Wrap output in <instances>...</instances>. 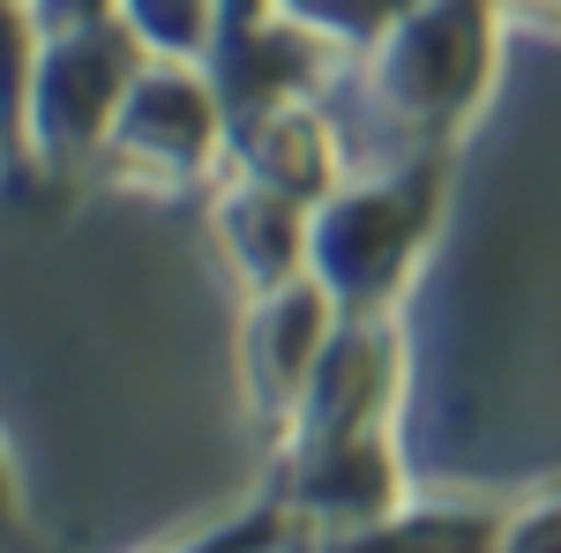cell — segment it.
<instances>
[{
	"label": "cell",
	"instance_id": "6da1fadb",
	"mask_svg": "<svg viewBox=\"0 0 561 553\" xmlns=\"http://www.w3.org/2000/svg\"><path fill=\"white\" fill-rule=\"evenodd\" d=\"M442 180H449L442 150H420L389 180H367V187L337 180L307 210V277L337 299L345 322H382L404 299L434 224H442Z\"/></svg>",
	"mask_w": 561,
	"mask_h": 553
},
{
	"label": "cell",
	"instance_id": "7a4b0ae2",
	"mask_svg": "<svg viewBox=\"0 0 561 553\" xmlns=\"http://www.w3.org/2000/svg\"><path fill=\"white\" fill-rule=\"evenodd\" d=\"M502 0H404L367 45V97L420 150H449L494 83Z\"/></svg>",
	"mask_w": 561,
	"mask_h": 553
},
{
	"label": "cell",
	"instance_id": "3957f363",
	"mask_svg": "<svg viewBox=\"0 0 561 553\" xmlns=\"http://www.w3.org/2000/svg\"><path fill=\"white\" fill-rule=\"evenodd\" d=\"M142 60H150V45L135 38V23L121 8L45 23L31 83H23V142L45 165H68V172L98 165L105 128H113V113H121Z\"/></svg>",
	"mask_w": 561,
	"mask_h": 553
},
{
	"label": "cell",
	"instance_id": "277c9868",
	"mask_svg": "<svg viewBox=\"0 0 561 553\" xmlns=\"http://www.w3.org/2000/svg\"><path fill=\"white\" fill-rule=\"evenodd\" d=\"M217 150H225V97H217V83L180 68V60H142L128 97H121V113H113V128H105L98 165L121 172L142 195H173V187L210 180Z\"/></svg>",
	"mask_w": 561,
	"mask_h": 553
},
{
	"label": "cell",
	"instance_id": "5b68a950",
	"mask_svg": "<svg viewBox=\"0 0 561 553\" xmlns=\"http://www.w3.org/2000/svg\"><path fill=\"white\" fill-rule=\"evenodd\" d=\"M337 322H345L337 299L322 292L307 269L293 285L248 299V314H240V382H248V412H255V426L270 441L293 426L300 389H307V375H314V359H322V344H330Z\"/></svg>",
	"mask_w": 561,
	"mask_h": 553
},
{
	"label": "cell",
	"instance_id": "8992f818",
	"mask_svg": "<svg viewBox=\"0 0 561 553\" xmlns=\"http://www.w3.org/2000/svg\"><path fill=\"white\" fill-rule=\"evenodd\" d=\"M210 240L232 269V285H240V299H262L307 269V203L232 172L225 195L210 203Z\"/></svg>",
	"mask_w": 561,
	"mask_h": 553
},
{
	"label": "cell",
	"instance_id": "52a82bcc",
	"mask_svg": "<svg viewBox=\"0 0 561 553\" xmlns=\"http://www.w3.org/2000/svg\"><path fill=\"white\" fill-rule=\"evenodd\" d=\"M232 172H248V180L314 210L345 180V158H337V142L322 128V113L293 90V97H262V105H248L232 120Z\"/></svg>",
	"mask_w": 561,
	"mask_h": 553
},
{
	"label": "cell",
	"instance_id": "ba28073f",
	"mask_svg": "<svg viewBox=\"0 0 561 553\" xmlns=\"http://www.w3.org/2000/svg\"><path fill=\"white\" fill-rule=\"evenodd\" d=\"M404 0H285L277 15L293 23V31H307L314 45H367L389 31V15H397Z\"/></svg>",
	"mask_w": 561,
	"mask_h": 553
},
{
	"label": "cell",
	"instance_id": "9c48e42d",
	"mask_svg": "<svg viewBox=\"0 0 561 553\" xmlns=\"http://www.w3.org/2000/svg\"><path fill=\"white\" fill-rule=\"evenodd\" d=\"M150 53H203L217 31V0H113Z\"/></svg>",
	"mask_w": 561,
	"mask_h": 553
},
{
	"label": "cell",
	"instance_id": "30bf717a",
	"mask_svg": "<svg viewBox=\"0 0 561 553\" xmlns=\"http://www.w3.org/2000/svg\"><path fill=\"white\" fill-rule=\"evenodd\" d=\"M494 546H561V479L502 494V539Z\"/></svg>",
	"mask_w": 561,
	"mask_h": 553
},
{
	"label": "cell",
	"instance_id": "8fae6325",
	"mask_svg": "<svg viewBox=\"0 0 561 553\" xmlns=\"http://www.w3.org/2000/svg\"><path fill=\"white\" fill-rule=\"evenodd\" d=\"M277 8L285 0H217V31L232 45V38H248V31H262V23H277Z\"/></svg>",
	"mask_w": 561,
	"mask_h": 553
},
{
	"label": "cell",
	"instance_id": "7c38bea8",
	"mask_svg": "<svg viewBox=\"0 0 561 553\" xmlns=\"http://www.w3.org/2000/svg\"><path fill=\"white\" fill-rule=\"evenodd\" d=\"M8 539H31V516H23V486H15V464L0 449V546Z\"/></svg>",
	"mask_w": 561,
	"mask_h": 553
},
{
	"label": "cell",
	"instance_id": "4fadbf2b",
	"mask_svg": "<svg viewBox=\"0 0 561 553\" xmlns=\"http://www.w3.org/2000/svg\"><path fill=\"white\" fill-rule=\"evenodd\" d=\"M510 23H531V31H554L561 38V0H502Z\"/></svg>",
	"mask_w": 561,
	"mask_h": 553
},
{
	"label": "cell",
	"instance_id": "5bb4252c",
	"mask_svg": "<svg viewBox=\"0 0 561 553\" xmlns=\"http://www.w3.org/2000/svg\"><path fill=\"white\" fill-rule=\"evenodd\" d=\"M0 135H8V120H0Z\"/></svg>",
	"mask_w": 561,
	"mask_h": 553
}]
</instances>
